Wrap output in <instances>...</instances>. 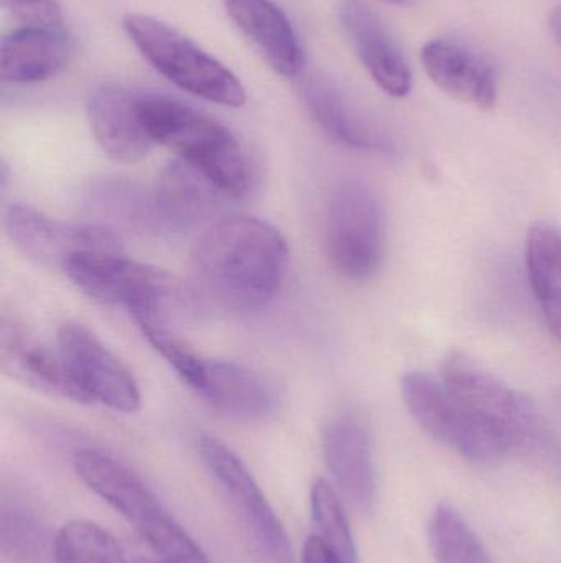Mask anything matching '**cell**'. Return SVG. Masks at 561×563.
Here are the masks:
<instances>
[{
  "label": "cell",
  "mask_w": 561,
  "mask_h": 563,
  "mask_svg": "<svg viewBox=\"0 0 561 563\" xmlns=\"http://www.w3.org/2000/svg\"><path fill=\"white\" fill-rule=\"evenodd\" d=\"M55 563H127L111 532L86 519L66 522L55 539Z\"/></svg>",
  "instance_id": "d4e9b609"
},
{
  "label": "cell",
  "mask_w": 561,
  "mask_h": 563,
  "mask_svg": "<svg viewBox=\"0 0 561 563\" xmlns=\"http://www.w3.org/2000/svg\"><path fill=\"white\" fill-rule=\"evenodd\" d=\"M201 397L223 416L262 420L277 409L273 387L260 374L233 361H206Z\"/></svg>",
  "instance_id": "ffe728a7"
},
{
  "label": "cell",
  "mask_w": 561,
  "mask_h": 563,
  "mask_svg": "<svg viewBox=\"0 0 561 563\" xmlns=\"http://www.w3.org/2000/svg\"><path fill=\"white\" fill-rule=\"evenodd\" d=\"M0 364L7 376L46 396L91 404L69 376L58 351L43 346L22 324L2 318L0 327Z\"/></svg>",
  "instance_id": "5bb4252c"
},
{
  "label": "cell",
  "mask_w": 561,
  "mask_h": 563,
  "mask_svg": "<svg viewBox=\"0 0 561 563\" xmlns=\"http://www.w3.org/2000/svg\"><path fill=\"white\" fill-rule=\"evenodd\" d=\"M65 274L99 303L128 308L138 301H175L178 297V285L170 274L127 260L124 253L81 254Z\"/></svg>",
  "instance_id": "8fae6325"
},
{
  "label": "cell",
  "mask_w": 561,
  "mask_h": 563,
  "mask_svg": "<svg viewBox=\"0 0 561 563\" xmlns=\"http://www.w3.org/2000/svg\"><path fill=\"white\" fill-rule=\"evenodd\" d=\"M65 29L19 26L0 45V78L10 85H32L58 75L71 58Z\"/></svg>",
  "instance_id": "d6986e66"
},
{
  "label": "cell",
  "mask_w": 561,
  "mask_h": 563,
  "mask_svg": "<svg viewBox=\"0 0 561 563\" xmlns=\"http://www.w3.org/2000/svg\"><path fill=\"white\" fill-rule=\"evenodd\" d=\"M122 26L152 68L181 91L224 108L246 104L240 79L173 26L144 13H127Z\"/></svg>",
  "instance_id": "277c9868"
},
{
  "label": "cell",
  "mask_w": 561,
  "mask_h": 563,
  "mask_svg": "<svg viewBox=\"0 0 561 563\" xmlns=\"http://www.w3.org/2000/svg\"><path fill=\"white\" fill-rule=\"evenodd\" d=\"M326 246L335 269L349 280L371 279L384 260L385 221L381 201L361 180L333 191L326 217Z\"/></svg>",
  "instance_id": "8992f818"
},
{
  "label": "cell",
  "mask_w": 561,
  "mask_h": 563,
  "mask_svg": "<svg viewBox=\"0 0 561 563\" xmlns=\"http://www.w3.org/2000/svg\"><path fill=\"white\" fill-rule=\"evenodd\" d=\"M135 563H164V562H160V561H154V559H147V558H144V559H138L137 562Z\"/></svg>",
  "instance_id": "4dcf8cb0"
},
{
  "label": "cell",
  "mask_w": 561,
  "mask_h": 563,
  "mask_svg": "<svg viewBox=\"0 0 561 563\" xmlns=\"http://www.w3.org/2000/svg\"><path fill=\"white\" fill-rule=\"evenodd\" d=\"M441 379L504 433L514 449H527L542 433V423L532 402L468 354L460 351L448 354L441 364Z\"/></svg>",
  "instance_id": "ba28073f"
},
{
  "label": "cell",
  "mask_w": 561,
  "mask_h": 563,
  "mask_svg": "<svg viewBox=\"0 0 561 563\" xmlns=\"http://www.w3.org/2000/svg\"><path fill=\"white\" fill-rule=\"evenodd\" d=\"M384 2L395 3V5H408V3L414 2V0H384Z\"/></svg>",
  "instance_id": "f546056e"
},
{
  "label": "cell",
  "mask_w": 561,
  "mask_h": 563,
  "mask_svg": "<svg viewBox=\"0 0 561 563\" xmlns=\"http://www.w3.org/2000/svg\"><path fill=\"white\" fill-rule=\"evenodd\" d=\"M339 20L372 81L385 95L405 98L412 91L411 66L381 16L361 0H345Z\"/></svg>",
  "instance_id": "7c38bea8"
},
{
  "label": "cell",
  "mask_w": 561,
  "mask_h": 563,
  "mask_svg": "<svg viewBox=\"0 0 561 563\" xmlns=\"http://www.w3.org/2000/svg\"><path fill=\"white\" fill-rule=\"evenodd\" d=\"M227 198L203 172L181 158L161 170L154 191L158 218L175 230L206 223L220 213Z\"/></svg>",
  "instance_id": "ac0fdd59"
},
{
  "label": "cell",
  "mask_w": 561,
  "mask_h": 563,
  "mask_svg": "<svg viewBox=\"0 0 561 563\" xmlns=\"http://www.w3.org/2000/svg\"><path fill=\"white\" fill-rule=\"evenodd\" d=\"M405 406L418 426L474 465L491 466L517 452L513 443L441 377L407 373L402 377Z\"/></svg>",
  "instance_id": "5b68a950"
},
{
  "label": "cell",
  "mask_w": 561,
  "mask_h": 563,
  "mask_svg": "<svg viewBox=\"0 0 561 563\" xmlns=\"http://www.w3.org/2000/svg\"><path fill=\"white\" fill-rule=\"evenodd\" d=\"M138 112L154 144L203 172L233 200L249 194V161L229 129L165 96H141Z\"/></svg>",
  "instance_id": "7a4b0ae2"
},
{
  "label": "cell",
  "mask_w": 561,
  "mask_h": 563,
  "mask_svg": "<svg viewBox=\"0 0 561 563\" xmlns=\"http://www.w3.org/2000/svg\"><path fill=\"white\" fill-rule=\"evenodd\" d=\"M312 515L319 538L345 563H358L355 539L339 496L326 479L318 478L312 486Z\"/></svg>",
  "instance_id": "484cf974"
},
{
  "label": "cell",
  "mask_w": 561,
  "mask_h": 563,
  "mask_svg": "<svg viewBox=\"0 0 561 563\" xmlns=\"http://www.w3.org/2000/svg\"><path fill=\"white\" fill-rule=\"evenodd\" d=\"M58 353L76 386L91 404L115 412L137 413L141 389L127 366L88 328L68 321L58 331Z\"/></svg>",
  "instance_id": "30bf717a"
},
{
  "label": "cell",
  "mask_w": 561,
  "mask_h": 563,
  "mask_svg": "<svg viewBox=\"0 0 561 563\" xmlns=\"http://www.w3.org/2000/svg\"><path fill=\"white\" fill-rule=\"evenodd\" d=\"M197 446L260 562L293 563L289 534L239 456L213 435H201Z\"/></svg>",
  "instance_id": "52a82bcc"
},
{
  "label": "cell",
  "mask_w": 561,
  "mask_h": 563,
  "mask_svg": "<svg viewBox=\"0 0 561 563\" xmlns=\"http://www.w3.org/2000/svg\"><path fill=\"white\" fill-rule=\"evenodd\" d=\"M326 465L348 499L359 512H369L375 499V473L371 437L355 416L336 417L323 430Z\"/></svg>",
  "instance_id": "9a60e30c"
},
{
  "label": "cell",
  "mask_w": 561,
  "mask_h": 563,
  "mask_svg": "<svg viewBox=\"0 0 561 563\" xmlns=\"http://www.w3.org/2000/svg\"><path fill=\"white\" fill-rule=\"evenodd\" d=\"M141 96L117 85H104L89 96L86 112L99 147L122 164H137L150 152V135L138 112Z\"/></svg>",
  "instance_id": "2e32d148"
},
{
  "label": "cell",
  "mask_w": 561,
  "mask_h": 563,
  "mask_svg": "<svg viewBox=\"0 0 561 563\" xmlns=\"http://www.w3.org/2000/svg\"><path fill=\"white\" fill-rule=\"evenodd\" d=\"M303 563H345L319 536H310L303 548Z\"/></svg>",
  "instance_id": "83f0119b"
},
{
  "label": "cell",
  "mask_w": 561,
  "mask_h": 563,
  "mask_svg": "<svg viewBox=\"0 0 561 563\" xmlns=\"http://www.w3.org/2000/svg\"><path fill=\"white\" fill-rule=\"evenodd\" d=\"M428 541L438 563H494L473 529L450 506L435 509L428 525Z\"/></svg>",
  "instance_id": "cb8c5ba5"
},
{
  "label": "cell",
  "mask_w": 561,
  "mask_h": 563,
  "mask_svg": "<svg viewBox=\"0 0 561 563\" xmlns=\"http://www.w3.org/2000/svg\"><path fill=\"white\" fill-rule=\"evenodd\" d=\"M3 227L29 260L63 273L81 254L124 253L117 234L109 228L63 223L29 205H10L3 214Z\"/></svg>",
  "instance_id": "9c48e42d"
},
{
  "label": "cell",
  "mask_w": 561,
  "mask_h": 563,
  "mask_svg": "<svg viewBox=\"0 0 561 563\" xmlns=\"http://www.w3.org/2000/svg\"><path fill=\"white\" fill-rule=\"evenodd\" d=\"M75 472L117 511L164 563H211L203 549L131 470L98 450L76 452Z\"/></svg>",
  "instance_id": "3957f363"
},
{
  "label": "cell",
  "mask_w": 561,
  "mask_h": 563,
  "mask_svg": "<svg viewBox=\"0 0 561 563\" xmlns=\"http://www.w3.org/2000/svg\"><path fill=\"white\" fill-rule=\"evenodd\" d=\"M549 29L553 40L561 46V5H557L556 9L550 12Z\"/></svg>",
  "instance_id": "f1b7e54d"
},
{
  "label": "cell",
  "mask_w": 561,
  "mask_h": 563,
  "mask_svg": "<svg viewBox=\"0 0 561 563\" xmlns=\"http://www.w3.org/2000/svg\"><path fill=\"white\" fill-rule=\"evenodd\" d=\"M527 274L543 320L561 346V230L550 221L530 227L526 244Z\"/></svg>",
  "instance_id": "44dd1931"
},
{
  "label": "cell",
  "mask_w": 561,
  "mask_h": 563,
  "mask_svg": "<svg viewBox=\"0 0 561 563\" xmlns=\"http://www.w3.org/2000/svg\"><path fill=\"white\" fill-rule=\"evenodd\" d=\"M422 65L438 89L480 111H491L497 101V75L493 63L470 46L437 38L422 48Z\"/></svg>",
  "instance_id": "4fadbf2b"
},
{
  "label": "cell",
  "mask_w": 561,
  "mask_h": 563,
  "mask_svg": "<svg viewBox=\"0 0 561 563\" xmlns=\"http://www.w3.org/2000/svg\"><path fill=\"white\" fill-rule=\"evenodd\" d=\"M285 238L267 221L231 214L211 224L191 253L193 295L226 311H253L282 287Z\"/></svg>",
  "instance_id": "6da1fadb"
},
{
  "label": "cell",
  "mask_w": 561,
  "mask_h": 563,
  "mask_svg": "<svg viewBox=\"0 0 561 563\" xmlns=\"http://www.w3.org/2000/svg\"><path fill=\"white\" fill-rule=\"evenodd\" d=\"M303 95L306 108L333 141L355 151L384 148L381 135L335 86L323 79H312L306 82Z\"/></svg>",
  "instance_id": "7402d4cb"
},
{
  "label": "cell",
  "mask_w": 561,
  "mask_h": 563,
  "mask_svg": "<svg viewBox=\"0 0 561 563\" xmlns=\"http://www.w3.org/2000/svg\"><path fill=\"white\" fill-rule=\"evenodd\" d=\"M171 303L173 301H141L127 310L150 346L173 367L184 384L200 393L204 386L206 361L197 356L170 327Z\"/></svg>",
  "instance_id": "603a6c76"
},
{
  "label": "cell",
  "mask_w": 561,
  "mask_h": 563,
  "mask_svg": "<svg viewBox=\"0 0 561 563\" xmlns=\"http://www.w3.org/2000/svg\"><path fill=\"white\" fill-rule=\"evenodd\" d=\"M2 9L20 26L65 29L59 0H0Z\"/></svg>",
  "instance_id": "4316f807"
},
{
  "label": "cell",
  "mask_w": 561,
  "mask_h": 563,
  "mask_svg": "<svg viewBox=\"0 0 561 563\" xmlns=\"http://www.w3.org/2000/svg\"><path fill=\"white\" fill-rule=\"evenodd\" d=\"M234 25L257 46L273 71L283 78L302 73L303 49L287 13L272 0H224Z\"/></svg>",
  "instance_id": "e0dca14e"
}]
</instances>
